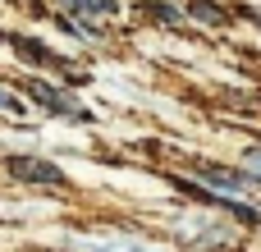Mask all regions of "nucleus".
<instances>
[{
  "instance_id": "obj_1",
  "label": "nucleus",
  "mask_w": 261,
  "mask_h": 252,
  "mask_svg": "<svg viewBox=\"0 0 261 252\" xmlns=\"http://www.w3.org/2000/svg\"><path fill=\"white\" fill-rule=\"evenodd\" d=\"M9 174H18V179H28V184H50V188L64 184V170H60V165L32 161V156H9Z\"/></svg>"
},
{
  "instance_id": "obj_2",
  "label": "nucleus",
  "mask_w": 261,
  "mask_h": 252,
  "mask_svg": "<svg viewBox=\"0 0 261 252\" xmlns=\"http://www.w3.org/2000/svg\"><path fill=\"white\" fill-rule=\"evenodd\" d=\"M23 92H28V96L37 101V106H46V110H55V115H69V119H83V124L92 119V115H87L83 106H73L69 96H60V92H50L46 83H23Z\"/></svg>"
},
{
  "instance_id": "obj_3",
  "label": "nucleus",
  "mask_w": 261,
  "mask_h": 252,
  "mask_svg": "<svg viewBox=\"0 0 261 252\" xmlns=\"http://www.w3.org/2000/svg\"><path fill=\"white\" fill-rule=\"evenodd\" d=\"M5 41H9V46H14L23 60H32V64H46V69H64V60H60L55 51H46L41 41H32V37H9V32H5Z\"/></svg>"
},
{
  "instance_id": "obj_4",
  "label": "nucleus",
  "mask_w": 261,
  "mask_h": 252,
  "mask_svg": "<svg viewBox=\"0 0 261 252\" xmlns=\"http://www.w3.org/2000/svg\"><path fill=\"white\" fill-rule=\"evenodd\" d=\"M69 9L78 18H110L115 14V0H69Z\"/></svg>"
},
{
  "instance_id": "obj_5",
  "label": "nucleus",
  "mask_w": 261,
  "mask_h": 252,
  "mask_svg": "<svg viewBox=\"0 0 261 252\" xmlns=\"http://www.w3.org/2000/svg\"><path fill=\"white\" fill-rule=\"evenodd\" d=\"M188 14H193V18H202V23H225V9H220V5H211V0H188Z\"/></svg>"
},
{
  "instance_id": "obj_6",
  "label": "nucleus",
  "mask_w": 261,
  "mask_h": 252,
  "mask_svg": "<svg viewBox=\"0 0 261 252\" xmlns=\"http://www.w3.org/2000/svg\"><path fill=\"white\" fill-rule=\"evenodd\" d=\"M142 14H151L156 23H179V14H174L170 5H161V0H147V5H142Z\"/></svg>"
},
{
  "instance_id": "obj_7",
  "label": "nucleus",
  "mask_w": 261,
  "mask_h": 252,
  "mask_svg": "<svg viewBox=\"0 0 261 252\" xmlns=\"http://www.w3.org/2000/svg\"><path fill=\"white\" fill-rule=\"evenodd\" d=\"M202 174H211V179L225 184V188H239V184H243V174H234V170H216V165H202Z\"/></svg>"
},
{
  "instance_id": "obj_8",
  "label": "nucleus",
  "mask_w": 261,
  "mask_h": 252,
  "mask_svg": "<svg viewBox=\"0 0 261 252\" xmlns=\"http://www.w3.org/2000/svg\"><path fill=\"white\" fill-rule=\"evenodd\" d=\"M0 106H5V110H18V101H14L9 92H0Z\"/></svg>"
}]
</instances>
